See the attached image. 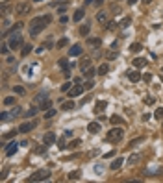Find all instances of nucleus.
I'll list each match as a JSON object with an SVG mask.
<instances>
[{"label": "nucleus", "instance_id": "f257e3e1", "mask_svg": "<svg viewBox=\"0 0 163 183\" xmlns=\"http://www.w3.org/2000/svg\"><path fill=\"white\" fill-rule=\"evenodd\" d=\"M50 20H52V17L50 15H41V17H33L32 20H30V24H28V28H30V33L32 35H39L48 24H50Z\"/></svg>", "mask_w": 163, "mask_h": 183}, {"label": "nucleus", "instance_id": "f03ea898", "mask_svg": "<svg viewBox=\"0 0 163 183\" xmlns=\"http://www.w3.org/2000/svg\"><path fill=\"white\" fill-rule=\"evenodd\" d=\"M22 43H24V39H22L20 30H19V31H11V35H9V39H7L9 48H11V50H17V48L22 46Z\"/></svg>", "mask_w": 163, "mask_h": 183}, {"label": "nucleus", "instance_id": "7ed1b4c3", "mask_svg": "<svg viewBox=\"0 0 163 183\" xmlns=\"http://www.w3.org/2000/svg\"><path fill=\"white\" fill-rule=\"evenodd\" d=\"M122 137H124V130H122L121 126H115V128H111V130L108 131V135H106V139H108L109 143H119Z\"/></svg>", "mask_w": 163, "mask_h": 183}, {"label": "nucleus", "instance_id": "20e7f679", "mask_svg": "<svg viewBox=\"0 0 163 183\" xmlns=\"http://www.w3.org/2000/svg\"><path fill=\"white\" fill-rule=\"evenodd\" d=\"M50 178V170L48 168H41V170H37V172H33L30 178H28V181L35 183V181H45V180H48Z\"/></svg>", "mask_w": 163, "mask_h": 183}, {"label": "nucleus", "instance_id": "39448f33", "mask_svg": "<svg viewBox=\"0 0 163 183\" xmlns=\"http://www.w3.org/2000/svg\"><path fill=\"white\" fill-rule=\"evenodd\" d=\"M30 4L28 2H20V4H17L15 6V11H17V15H26V13H30Z\"/></svg>", "mask_w": 163, "mask_h": 183}, {"label": "nucleus", "instance_id": "423d86ee", "mask_svg": "<svg viewBox=\"0 0 163 183\" xmlns=\"http://www.w3.org/2000/svg\"><path fill=\"white\" fill-rule=\"evenodd\" d=\"M35 126H37L35 120H33V122H22V124L19 126V133H28V131H32Z\"/></svg>", "mask_w": 163, "mask_h": 183}, {"label": "nucleus", "instance_id": "0eeeda50", "mask_svg": "<svg viewBox=\"0 0 163 183\" xmlns=\"http://www.w3.org/2000/svg\"><path fill=\"white\" fill-rule=\"evenodd\" d=\"M84 91H85V89H84V85L76 83V87H72V89L69 91V96H71V98H76V96H80V94H82Z\"/></svg>", "mask_w": 163, "mask_h": 183}, {"label": "nucleus", "instance_id": "6e6552de", "mask_svg": "<svg viewBox=\"0 0 163 183\" xmlns=\"http://www.w3.org/2000/svg\"><path fill=\"white\" fill-rule=\"evenodd\" d=\"M19 146H20V144H17L15 141H13V143H9V144L6 146V156H9V157H11V156L19 150Z\"/></svg>", "mask_w": 163, "mask_h": 183}, {"label": "nucleus", "instance_id": "1a4fd4ad", "mask_svg": "<svg viewBox=\"0 0 163 183\" xmlns=\"http://www.w3.org/2000/svg\"><path fill=\"white\" fill-rule=\"evenodd\" d=\"M84 15H85V9H84V7H78V9L74 11V15H72V20H74V22H80V20L84 19Z\"/></svg>", "mask_w": 163, "mask_h": 183}, {"label": "nucleus", "instance_id": "9d476101", "mask_svg": "<svg viewBox=\"0 0 163 183\" xmlns=\"http://www.w3.org/2000/svg\"><path fill=\"white\" fill-rule=\"evenodd\" d=\"M82 52H84L82 46H80V44H74V46L69 50V56H71V57H78V56H82Z\"/></svg>", "mask_w": 163, "mask_h": 183}, {"label": "nucleus", "instance_id": "9b49d317", "mask_svg": "<svg viewBox=\"0 0 163 183\" xmlns=\"http://www.w3.org/2000/svg\"><path fill=\"white\" fill-rule=\"evenodd\" d=\"M97 20H98L100 24H108V22H109L108 13H106V11H98V13H97Z\"/></svg>", "mask_w": 163, "mask_h": 183}, {"label": "nucleus", "instance_id": "f8f14e48", "mask_svg": "<svg viewBox=\"0 0 163 183\" xmlns=\"http://www.w3.org/2000/svg\"><path fill=\"white\" fill-rule=\"evenodd\" d=\"M126 76H128V80H130V81H134V83H135V81H139V80L143 78V76H141L139 72H135V70H128V74H126Z\"/></svg>", "mask_w": 163, "mask_h": 183}, {"label": "nucleus", "instance_id": "ddd939ff", "mask_svg": "<svg viewBox=\"0 0 163 183\" xmlns=\"http://www.w3.org/2000/svg\"><path fill=\"white\" fill-rule=\"evenodd\" d=\"M54 141H56V135L52 133V131H48L45 137H43V143L46 144V146H50V144H54Z\"/></svg>", "mask_w": 163, "mask_h": 183}, {"label": "nucleus", "instance_id": "4468645a", "mask_svg": "<svg viewBox=\"0 0 163 183\" xmlns=\"http://www.w3.org/2000/svg\"><path fill=\"white\" fill-rule=\"evenodd\" d=\"M139 161H141V154H132V156L126 159V163H128V165H137Z\"/></svg>", "mask_w": 163, "mask_h": 183}, {"label": "nucleus", "instance_id": "2eb2a0df", "mask_svg": "<svg viewBox=\"0 0 163 183\" xmlns=\"http://www.w3.org/2000/svg\"><path fill=\"white\" fill-rule=\"evenodd\" d=\"M87 131H91V133H98V131H100V124H98V122H91V124H87Z\"/></svg>", "mask_w": 163, "mask_h": 183}, {"label": "nucleus", "instance_id": "dca6fc26", "mask_svg": "<svg viewBox=\"0 0 163 183\" xmlns=\"http://www.w3.org/2000/svg\"><path fill=\"white\" fill-rule=\"evenodd\" d=\"M100 43H102V41H100L98 37H91V39H87V44H89V46H93V48H98V46H100Z\"/></svg>", "mask_w": 163, "mask_h": 183}, {"label": "nucleus", "instance_id": "f3484780", "mask_svg": "<svg viewBox=\"0 0 163 183\" xmlns=\"http://www.w3.org/2000/svg\"><path fill=\"white\" fill-rule=\"evenodd\" d=\"M145 65H147V59H145V57H135V59H134V67H135V69H141V67H145Z\"/></svg>", "mask_w": 163, "mask_h": 183}, {"label": "nucleus", "instance_id": "a211bd4d", "mask_svg": "<svg viewBox=\"0 0 163 183\" xmlns=\"http://www.w3.org/2000/svg\"><path fill=\"white\" fill-rule=\"evenodd\" d=\"M95 74H98V72H97V70H95V69H91V67H89V69H85V70H84V78H85V80H91V78H93V76H95Z\"/></svg>", "mask_w": 163, "mask_h": 183}, {"label": "nucleus", "instance_id": "6ab92c4d", "mask_svg": "<svg viewBox=\"0 0 163 183\" xmlns=\"http://www.w3.org/2000/svg\"><path fill=\"white\" fill-rule=\"evenodd\" d=\"M106 57H108L109 61H115V59L119 57V52H115V50L111 48V50H108V52H106Z\"/></svg>", "mask_w": 163, "mask_h": 183}, {"label": "nucleus", "instance_id": "aec40b11", "mask_svg": "<svg viewBox=\"0 0 163 183\" xmlns=\"http://www.w3.org/2000/svg\"><path fill=\"white\" fill-rule=\"evenodd\" d=\"M46 96H48V91H43V93H39V94L33 98V102H35V104H41V100H46Z\"/></svg>", "mask_w": 163, "mask_h": 183}, {"label": "nucleus", "instance_id": "412c9836", "mask_svg": "<svg viewBox=\"0 0 163 183\" xmlns=\"http://www.w3.org/2000/svg\"><path fill=\"white\" fill-rule=\"evenodd\" d=\"M106 106H108V102H104V100H102V102H97V106H95V113L98 115L100 111H104V109H106Z\"/></svg>", "mask_w": 163, "mask_h": 183}, {"label": "nucleus", "instance_id": "4be33fe9", "mask_svg": "<svg viewBox=\"0 0 163 183\" xmlns=\"http://www.w3.org/2000/svg\"><path fill=\"white\" fill-rule=\"evenodd\" d=\"M122 161H124L122 157H117V159H115V161L111 163V170H119V168L122 167Z\"/></svg>", "mask_w": 163, "mask_h": 183}, {"label": "nucleus", "instance_id": "5701e85b", "mask_svg": "<svg viewBox=\"0 0 163 183\" xmlns=\"http://www.w3.org/2000/svg\"><path fill=\"white\" fill-rule=\"evenodd\" d=\"M89 30H91L89 22H87V24H82V26H80V35H89Z\"/></svg>", "mask_w": 163, "mask_h": 183}, {"label": "nucleus", "instance_id": "b1692460", "mask_svg": "<svg viewBox=\"0 0 163 183\" xmlns=\"http://www.w3.org/2000/svg\"><path fill=\"white\" fill-rule=\"evenodd\" d=\"M143 50V44L141 43H132L130 44V52H141Z\"/></svg>", "mask_w": 163, "mask_h": 183}, {"label": "nucleus", "instance_id": "393cba45", "mask_svg": "<svg viewBox=\"0 0 163 183\" xmlns=\"http://www.w3.org/2000/svg\"><path fill=\"white\" fill-rule=\"evenodd\" d=\"M108 70H109V67H108L106 63H102V65H100V67L97 69V72H98L100 76H104V74H108Z\"/></svg>", "mask_w": 163, "mask_h": 183}, {"label": "nucleus", "instance_id": "a878e982", "mask_svg": "<svg viewBox=\"0 0 163 183\" xmlns=\"http://www.w3.org/2000/svg\"><path fill=\"white\" fill-rule=\"evenodd\" d=\"M130 24H132V19H130V17H126V19H122V20L119 22V28H128Z\"/></svg>", "mask_w": 163, "mask_h": 183}, {"label": "nucleus", "instance_id": "bb28decb", "mask_svg": "<svg viewBox=\"0 0 163 183\" xmlns=\"http://www.w3.org/2000/svg\"><path fill=\"white\" fill-rule=\"evenodd\" d=\"M39 107H41L43 111H46V109H50V107H52V102H50V100H43V102L39 104Z\"/></svg>", "mask_w": 163, "mask_h": 183}, {"label": "nucleus", "instance_id": "cd10ccee", "mask_svg": "<svg viewBox=\"0 0 163 183\" xmlns=\"http://www.w3.org/2000/svg\"><path fill=\"white\" fill-rule=\"evenodd\" d=\"M147 174L150 176V174H163V167H156V168H148L147 170Z\"/></svg>", "mask_w": 163, "mask_h": 183}, {"label": "nucleus", "instance_id": "c85d7f7f", "mask_svg": "<svg viewBox=\"0 0 163 183\" xmlns=\"http://www.w3.org/2000/svg\"><path fill=\"white\" fill-rule=\"evenodd\" d=\"M109 120H111V124H113V126H121V124H122V119H121V117H117V115H113Z\"/></svg>", "mask_w": 163, "mask_h": 183}, {"label": "nucleus", "instance_id": "c756f323", "mask_svg": "<svg viewBox=\"0 0 163 183\" xmlns=\"http://www.w3.org/2000/svg\"><path fill=\"white\" fill-rule=\"evenodd\" d=\"M80 144H82V141H80V139H74V141H71V143L67 144V148H71V150H72V148H78Z\"/></svg>", "mask_w": 163, "mask_h": 183}, {"label": "nucleus", "instance_id": "7c9ffc66", "mask_svg": "<svg viewBox=\"0 0 163 183\" xmlns=\"http://www.w3.org/2000/svg\"><path fill=\"white\" fill-rule=\"evenodd\" d=\"M15 102H17V100H15V98H13V96H6V98H4V102H2V104H4V106H13V104H15Z\"/></svg>", "mask_w": 163, "mask_h": 183}, {"label": "nucleus", "instance_id": "2f4dec72", "mask_svg": "<svg viewBox=\"0 0 163 183\" xmlns=\"http://www.w3.org/2000/svg\"><path fill=\"white\" fill-rule=\"evenodd\" d=\"M61 109H63V111H71V109H74V102H65V104L61 106Z\"/></svg>", "mask_w": 163, "mask_h": 183}, {"label": "nucleus", "instance_id": "473e14b6", "mask_svg": "<svg viewBox=\"0 0 163 183\" xmlns=\"http://www.w3.org/2000/svg\"><path fill=\"white\" fill-rule=\"evenodd\" d=\"M17 133H19V130H11V131H9V133H6V135H4V137H2V141H6V139H13V137H15V135H17Z\"/></svg>", "mask_w": 163, "mask_h": 183}, {"label": "nucleus", "instance_id": "72a5a7b5", "mask_svg": "<svg viewBox=\"0 0 163 183\" xmlns=\"http://www.w3.org/2000/svg\"><path fill=\"white\" fill-rule=\"evenodd\" d=\"M9 11H11V6L9 4H2V17H6Z\"/></svg>", "mask_w": 163, "mask_h": 183}, {"label": "nucleus", "instance_id": "f704fd0d", "mask_svg": "<svg viewBox=\"0 0 163 183\" xmlns=\"http://www.w3.org/2000/svg\"><path fill=\"white\" fill-rule=\"evenodd\" d=\"M154 117H156V119H158V120L161 122V120H163V107H158V109H156V113H154Z\"/></svg>", "mask_w": 163, "mask_h": 183}, {"label": "nucleus", "instance_id": "c9c22d12", "mask_svg": "<svg viewBox=\"0 0 163 183\" xmlns=\"http://www.w3.org/2000/svg\"><path fill=\"white\" fill-rule=\"evenodd\" d=\"M30 52H32V44H24V46H22V57L28 56Z\"/></svg>", "mask_w": 163, "mask_h": 183}, {"label": "nucleus", "instance_id": "e433bc0d", "mask_svg": "<svg viewBox=\"0 0 163 183\" xmlns=\"http://www.w3.org/2000/svg\"><path fill=\"white\" fill-rule=\"evenodd\" d=\"M59 67H61L63 70H71V65L67 63V59H61V61H59Z\"/></svg>", "mask_w": 163, "mask_h": 183}, {"label": "nucleus", "instance_id": "4c0bfd02", "mask_svg": "<svg viewBox=\"0 0 163 183\" xmlns=\"http://www.w3.org/2000/svg\"><path fill=\"white\" fill-rule=\"evenodd\" d=\"M145 141V137H137V139H132L130 141V146H135V144H141Z\"/></svg>", "mask_w": 163, "mask_h": 183}, {"label": "nucleus", "instance_id": "58836bf2", "mask_svg": "<svg viewBox=\"0 0 163 183\" xmlns=\"http://www.w3.org/2000/svg\"><path fill=\"white\" fill-rule=\"evenodd\" d=\"M67 43H69V39H67V37H61V39L58 41V48H63Z\"/></svg>", "mask_w": 163, "mask_h": 183}, {"label": "nucleus", "instance_id": "ea45409f", "mask_svg": "<svg viewBox=\"0 0 163 183\" xmlns=\"http://www.w3.org/2000/svg\"><path fill=\"white\" fill-rule=\"evenodd\" d=\"M54 115H56V109H46L45 111V119H52Z\"/></svg>", "mask_w": 163, "mask_h": 183}, {"label": "nucleus", "instance_id": "a19ab883", "mask_svg": "<svg viewBox=\"0 0 163 183\" xmlns=\"http://www.w3.org/2000/svg\"><path fill=\"white\" fill-rule=\"evenodd\" d=\"M69 180H80V170H74L69 174Z\"/></svg>", "mask_w": 163, "mask_h": 183}, {"label": "nucleus", "instance_id": "79ce46f5", "mask_svg": "<svg viewBox=\"0 0 163 183\" xmlns=\"http://www.w3.org/2000/svg\"><path fill=\"white\" fill-rule=\"evenodd\" d=\"M93 87H95V83H93L91 80H87V81L84 83V89H85V91H89V89H93Z\"/></svg>", "mask_w": 163, "mask_h": 183}, {"label": "nucleus", "instance_id": "37998d69", "mask_svg": "<svg viewBox=\"0 0 163 183\" xmlns=\"http://www.w3.org/2000/svg\"><path fill=\"white\" fill-rule=\"evenodd\" d=\"M19 113H20V107H19V106L11 107V111H9V115H11V117H15V115H19Z\"/></svg>", "mask_w": 163, "mask_h": 183}, {"label": "nucleus", "instance_id": "c03bdc74", "mask_svg": "<svg viewBox=\"0 0 163 183\" xmlns=\"http://www.w3.org/2000/svg\"><path fill=\"white\" fill-rule=\"evenodd\" d=\"M9 117H11L9 113H6V111H2V113H0V122H6V120H7Z\"/></svg>", "mask_w": 163, "mask_h": 183}, {"label": "nucleus", "instance_id": "a18cd8bd", "mask_svg": "<svg viewBox=\"0 0 163 183\" xmlns=\"http://www.w3.org/2000/svg\"><path fill=\"white\" fill-rule=\"evenodd\" d=\"M89 63H91L89 59H84V61L80 63V67H82V70H85V69H89Z\"/></svg>", "mask_w": 163, "mask_h": 183}, {"label": "nucleus", "instance_id": "49530a36", "mask_svg": "<svg viewBox=\"0 0 163 183\" xmlns=\"http://www.w3.org/2000/svg\"><path fill=\"white\" fill-rule=\"evenodd\" d=\"M37 111H39L37 107H30V109H28V113H26V117H33V115H35Z\"/></svg>", "mask_w": 163, "mask_h": 183}, {"label": "nucleus", "instance_id": "de8ad7c7", "mask_svg": "<svg viewBox=\"0 0 163 183\" xmlns=\"http://www.w3.org/2000/svg\"><path fill=\"white\" fill-rule=\"evenodd\" d=\"M46 152V144L43 143V146H39V148H35V154H45Z\"/></svg>", "mask_w": 163, "mask_h": 183}, {"label": "nucleus", "instance_id": "09e8293b", "mask_svg": "<svg viewBox=\"0 0 163 183\" xmlns=\"http://www.w3.org/2000/svg\"><path fill=\"white\" fill-rule=\"evenodd\" d=\"M7 50H9V44H2V48H0L2 56H6V54H7Z\"/></svg>", "mask_w": 163, "mask_h": 183}, {"label": "nucleus", "instance_id": "8fccbe9b", "mask_svg": "<svg viewBox=\"0 0 163 183\" xmlns=\"http://www.w3.org/2000/svg\"><path fill=\"white\" fill-rule=\"evenodd\" d=\"M61 91H63V93H69V91H71V83H69V81H67V83H63Z\"/></svg>", "mask_w": 163, "mask_h": 183}, {"label": "nucleus", "instance_id": "3c124183", "mask_svg": "<svg viewBox=\"0 0 163 183\" xmlns=\"http://www.w3.org/2000/svg\"><path fill=\"white\" fill-rule=\"evenodd\" d=\"M13 91H15L17 94H22V93H24V89H22L20 85H15V87H13Z\"/></svg>", "mask_w": 163, "mask_h": 183}, {"label": "nucleus", "instance_id": "603ef678", "mask_svg": "<svg viewBox=\"0 0 163 183\" xmlns=\"http://www.w3.org/2000/svg\"><path fill=\"white\" fill-rule=\"evenodd\" d=\"M95 172H97V174H102V172H104V167H102V165H95Z\"/></svg>", "mask_w": 163, "mask_h": 183}, {"label": "nucleus", "instance_id": "864d4df0", "mask_svg": "<svg viewBox=\"0 0 163 183\" xmlns=\"http://www.w3.org/2000/svg\"><path fill=\"white\" fill-rule=\"evenodd\" d=\"M106 28H108V30H115V28H117V24H115V22H111V20H109V22H108V24H106Z\"/></svg>", "mask_w": 163, "mask_h": 183}, {"label": "nucleus", "instance_id": "5fc2aeb1", "mask_svg": "<svg viewBox=\"0 0 163 183\" xmlns=\"http://www.w3.org/2000/svg\"><path fill=\"white\" fill-rule=\"evenodd\" d=\"M145 104H147V106H152V104H154V98H152V96H147V98H145Z\"/></svg>", "mask_w": 163, "mask_h": 183}, {"label": "nucleus", "instance_id": "6e6d98bb", "mask_svg": "<svg viewBox=\"0 0 163 183\" xmlns=\"http://www.w3.org/2000/svg\"><path fill=\"white\" fill-rule=\"evenodd\" d=\"M58 148H61V150H63V148H67V146H65V141H63V139H59V141H58Z\"/></svg>", "mask_w": 163, "mask_h": 183}, {"label": "nucleus", "instance_id": "4d7b16f0", "mask_svg": "<svg viewBox=\"0 0 163 183\" xmlns=\"http://www.w3.org/2000/svg\"><path fill=\"white\" fill-rule=\"evenodd\" d=\"M143 80H145V81H150V80H152V74H145Z\"/></svg>", "mask_w": 163, "mask_h": 183}, {"label": "nucleus", "instance_id": "13d9d810", "mask_svg": "<svg viewBox=\"0 0 163 183\" xmlns=\"http://www.w3.org/2000/svg\"><path fill=\"white\" fill-rule=\"evenodd\" d=\"M65 137H72V131L71 130H65Z\"/></svg>", "mask_w": 163, "mask_h": 183}, {"label": "nucleus", "instance_id": "bf43d9fd", "mask_svg": "<svg viewBox=\"0 0 163 183\" xmlns=\"http://www.w3.org/2000/svg\"><path fill=\"white\" fill-rule=\"evenodd\" d=\"M135 2H137V0H128V4H130V6H134Z\"/></svg>", "mask_w": 163, "mask_h": 183}, {"label": "nucleus", "instance_id": "052dcab7", "mask_svg": "<svg viewBox=\"0 0 163 183\" xmlns=\"http://www.w3.org/2000/svg\"><path fill=\"white\" fill-rule=\"evenodd\" d=\"M143 2H145V4H150V2H152V0H143Z\"/></svg>", "mask_w": 163, "mask_h": 183}, {"label": "nucleus", "instance_id": "680f3d73", "mask_svg": "<svg viewBox=\"0 0 163 183\" xmlns=\"http://www.w3.org/2000/svg\"><path fill=\"white\" fill-rule=\"evenodd\" d=\"M91 2H93V0H85V4H91Z\"/></svg>", "mask_w": 163, "mask_h": 183}, {"label": "nucleus", "instance_id": "e2e57ef3", "mask_svg": "<svg viewBox=\"0 0 163 183\" xmlns=\"http://www.w3.org/2000/svg\"><path fill=\"white\" fill-rule=\"evenodd\" d=\"M7 2H9V0H2V4H7Z\"/></svg>", "mask_w": 163, "mask_h": 183}, {"label": "nucleus", "instance_id": "0e129e2a", "mask_svg": "<svg viewBox=\"0 0 163 183\" xmlns=\"http://www.w3.org/2000/svg\"><path fill=\"white\" fill-rule=\"evenodd\" d=\"M160 78H161V81H163V72H161V74H160Z\"/></svg>", "mask_w": 163, "mask_h": 183}, {"label": "nucleus", "instance_id": "69168bd1", "mask_svg": "<svg viewBox=\"0 0 163 183\" xmlns=\"http://www.w3.org/2000/svg\"><path fill=\"white\" fill-rule=\"evenodd\" d=\"M161 126H163V120H161Z\"/></svg>", "mask_w": 163, "mask_h": 183}]
</instances>
